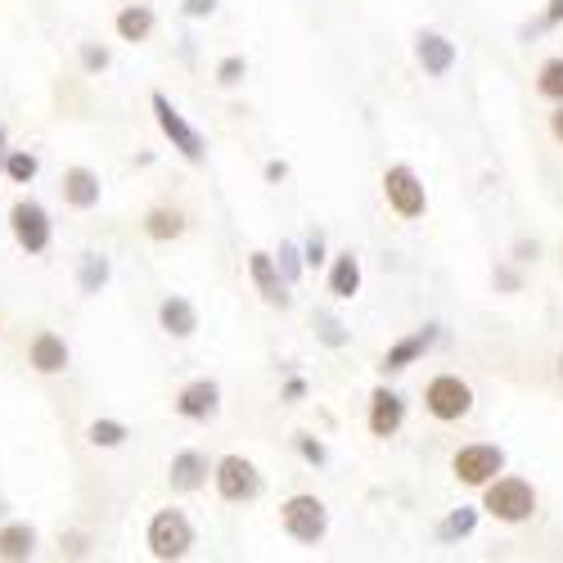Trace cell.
<instances>
[{"label":"cell","instance_id":"cell-1","mask_svg":"<svg viewBox=\"0 0 563 563\" xmlns=\"http://www.w3.org/2000/svg\"><path fill=\"white\" fill-rule=\"evenodd\" d=\"M483 509L500 523H523L537 514V492L523 478H492L487 496H483Z\"/></svg>","mask_w":563,"mask_h":563},{"label":"cell","instance_id":"cell-2","mask_svg":"<svg viewBox=\"0 0 563 563\" xmlns=\"http://www.w3.org/2000/svg\"><path fill=\"white\" fill-rule=\"evenodd\" d=\"M145 541H150V554L163 559V563L185 559V554H190V545H195V523L185 519L180 509H158L154 519H150Z\"/></svg>","mask_w":563,"mask_h":563},{"label":"cell","instance_id":"cell-3","mask_svg":"<svg viewBox=\"0 0 563 563\" xmlns=\"http://www.w3.org/2000/svg\"><path fill=\"white\" fill-rule=\"evenodd\" d=\"M154 118H158V126H163V135L172 140V150L185 158V163H203L208 158V140H203V131H195L190 122H185V113L163 96V90H154Z\"/></svg>","mask_w":563,"mask_h":563},{"label":"cell","instance_id":"cell-4","mask_svg":"<svg viewBox=\"0 0 563 563\" xmlns=\"http://www.w3.org/2000/svg\"><path fill=\"white\" fill-rule=\"evenodd\" d=\"M279 519H285V532L298 545H316V541H324V532H330V509H324V500H316V496H289L279 505Z\"/></svg>","mask_w":563,"mask_h":563},{"label":"cell","instance_id":"cell-5","mask_svg":"<svg viewBox=\"0 0 563 563\" xmlns=\"http://www.w3.org/2000/svg\"><path fill=\"white\" fill-rule=\"evenodd\" d=\"M212 483H217V496L230 500V505L257 500V496H262V474H257V464L244 460V455H225V460H217Z\"/></svg>","mask_w":563,"mask_h":563},{"label":"cell","instance_id":"cell-6","mask_svg":"<svg viewBox=\"0 0 563 563\" xmlns=\"http://www.w3.org/2000/svg\"><path fill=\"white\" fill-rule=\"evenodd\" d=\"M10 230H14V240H19V249H23L27 257H36V253L51 249V234H55L51 212H45L36 199H19V203L10 208Z\"/></svg>","mask_w":563,"mask_h":563},{"label":"cell","instance_id":"cell-7","mask_svg":"<svg viewBox=\"0 0 563 563\" xmlns=\"http://www.w3.org/2000/svg\"><path fill=\"white\" fill-rule=\"evenodd\" d=\"M451 468H455V478H460L464 487H487V483L500 474V468H505V451L492 446V442L460 446L455 460H451Z\"/></svg>","mask_w":563,"mask_h":563},{"label":"cell","instance_id":"cell-8","mask_svg":"<svg viewBox=\"0 0 563 563\" xmlns=\"http://www.w3.org/2000/svg\"><path fill=\"white\" fill-rule=\"evenodd\" d=\"M424 401H429L433 419L455 424V419H464L468 410H474V388H468L464 379H455V374H438V379L429 384V393H424Z\"/></svg>","mask_w":563,"mask_h":563},{"label":"cell","instance_id":"cell-9","mask_svg":"<svg viewBox=\"0 0 563 563\" xmlns=\"http://www.w3.org/2000/svg\"><path fill=\"white\" fill-rule=\"evenodd\" d=\"M384 195H388L393 212H397V217H406V221L424 217V208H429L424 185H419V176H415L406 163H397V167H388V172H384Z\"/></svg>","mask_w":563,"mask_h":563},{"label":"cell","instance_id":"cell-10","mask_svg":"<svg viewBox=\"0 0 563 563\" xmlns=\"http://www.w3.org/2000/svg\"><path fill=\"white\" fill-rule=\"evenodd\" d=\"M249 275H253V285H257V294H262L266 307L285 311V307L294 302V298H289V279L279 275V266H275L271 253H249Z\"/></svg>","mask_w":563,"mask_h":563},{"label":"cell","instance_id":"cell-11","mask_svg":"<svg viewBox=\"0 0 563 563\" xmlns=\"http://www.w3.org/2000/svg\"><path fill=\"white\" fill-rule=\"evenodd\" d=\"M217 410H221V388H217V379H195V384H185L180 397H176V415H180V419H195V424H208Z\"/></svg>","mask_w":563,"mask_h":563},{"label":"cell","instance_id":"cell-12","mask_svg":"<svg viewBox=\"0 0 563 563\" xmlns=\"http://www.w3.org/2000/svg\"><path fill=\"white\" fill-rule=\"evenodd\" d=\"M208 474H212V464H208V455H203V451H180V455H172L167 483H172V492L190 496V492H199V487L208 483Z\"/></svg>","mask_w":563,"mask_h":563},{"label":"cell","instance_id":"cell-13","mask_svg":"<svg viewBox=\"0 0 563 563\" xmlns=\"http://www.w3.org/2000/svg\"><path fill=\"white\" fill-rule=\"evenodd\" d=\"M401 424H406V401L397 393H388V388H374V397H369V433L374 438H393Z\"/></svg>","mask_w":563,"mask_h":563},{"label":"cell","instance_id":"cell-14","mask_svg":"<svg viewBox=\"0 0 563 563\" xmlns=\"http://www.w3.org/2000/svg\"><path fill=\"white\" fill-rule=\"evenodd\" d=\"M415 59L424 64L429 77H446L455 68V45L442 32H419L415 36Z\"/></svg>","mask_w":563,"mask_h":563},{"label":"cell","instance_id":"cell-15","mask_svg":"<svg viewBox=\"0 0 563 563\" xmlns=\"http://www.w3.org/2000/svg\"><path fill=\"white\" fill-rule=\"evenodd\" d=\"M27 361H32V369L36 374H64L68 369V361H73V352H68V343L59 339V334H36L32 339V347H27Z\"/></svg>","mask_w":563,"mask_h":563},{"label":"cell","instance_id":"cell-16","mask_svg":"<svg viewBox=\"0 0 563 563\" xmlns=\"http://www.w3.org/2000/svg\"><path fill=\"white\" fill-rule=\"evenodd\" d=\"M433 343H438V324H424V330L406 334L401 343H393V347H388V356H384V369H388V374H401L406 365H415L419 356H424Z\"/></svg>","mask_w":563,"mask_h":563},{"label":"cell","instance_id":"cell-17","mask_svg":"<svg viewBox=\"0 0 563 563\" xmlns=\"http://www.w3.org/2000/svg\"><path fill=\"white\" fill-rule=\"evenodd\" d=\"M100 195H104V185H100V176L90 172V167H68L64 172V199L73 203V208H96L100 203Z\"/></svg>","mask_w":563,"mask_h":563},{"label":"cell","instance_id":"cell-18","mask_svg":"<svg viewBox=\"0 0 563 563\" xmlns=\"http://www.w3.org/2000/svg\"><path fill=\"white\" fill-rule=\"evenodd\" d=\"M158 324H163V334H172V339H190L199 330V311H195V302H185V298H163Z\"/></svg>","mask_w":563,"mask_h":563},{"label":"cell","instance_id":"cell-19","mask_svg":"<svg viewBox=\"0 0 563 563\" xmlns=\"http://www.w3.org/2000/svg\"><path fill=\"white\" fill-rule=\"evenodd\" d=\"M330 294H334L339 302H347V298H356V294H361V262H356V253H339V257H334V271H330Z\"/></svg>","mask_w":563,"mask_h":563},{"label":"cell","instance_id":"cell-20","mask_svg":"<svg viewBox=\"0 0 563 563\" xmlns=\"http://www.w3.org/2000/svg\"><path fill=\"white\" fill-rule=\"evenodd\" d=\"M36 554V532L27 523H5L0 528V559L5 563H23Z\"/></svg>","mask_w":563,"mask_h":563},{"label":"cell","instance_id":"cell-21","mask_svg":"<svg viewBox=\"0 0 563 563\" xmlns=\"http://www.w3.org/2000/svg\"><path fill=\"white\" fill-rule=\"evenodd\" d=\"M109 275H113V266H109L104 253H81V266H77V285H81V294H100V289L109 285Z\"/></svg>","mask_w":563,"mask_h":563},{"label":"cell","instance_id":"cell-22","mask_svg":"<svg viewBox=\"0 0 563 563\" xmlns=\"http://www.w3.org/2000/svg\"><path fill=\"white\" fill-rule=\"evenodd\" d=\"M113 27H118V36H122V41H131V45H135V41H145V36L154 32V10H150V5H126V10L118 14V23H113Z\"/></svg>","mask_w":563,"mask_h":563},{"label":"cell","instance_id":"cell-23","mask_svg":"<svg viewBox=\"0 0 563 563\" xmlns=\"http://www.w3.org/2000/svg\"><path fill=\"white\" fill-rule=\"evenodd\" d=\"M180 230H185V217L176 208H154L145 217V234H150V240H176Z\"/></svg>","mask_w":563,"mask_h":563},{"label":"cell","instance_id":"cell-24","mask_svg":"<svg viewBox=\"0 0 563 563\" xmlns=\"http://www.w3.org/2000/svg\"><path fill=\"white\" fill-rule=\"evenodd\" d=\"M86 438H90V446L113 451V446H122V442L131 438V429H126V424H118V419H96V424L86 429Z\"/></svg>","mask_w":563,"mask_h":563},{"label":"cell","instance_id":"cell-25","mask_svg":"<svg viewBox=\"0 0 563 563\" xmlns=\"http://www.w3.org/2000/svg\"><path fill=\"white\" fill-rule=\"evenodd\" d=\"M36 172H41L36 154H27V150H10V154H5V172H0V176H10L14 185H32Z\"/></svg>","mask_w":563,"mask_h":563},{"label":"cell","instance_id":"cell-26","mask_svg":"<svg viewBox=\"0 0 563 563\" xmlns=\"http://www.w3.org/2000/svg\"><path fill=\"white\" fill-rule=\"evenodd\" d=\"M478 528V509H468V505H460L455 514H451V519L438 528V537L442 541H455V537H468V532H474Z\"/></svg>","mask_w":563,"mask_h":563},{"label":"cell","instance_id":"cell-27","mask_svg":"<svg viewBox=\"0 0 563 563\" xmlns=\"http://www.w3.org/2000/svg\"><path fill=\"white\" fill-rule=\"evenodd\" d=\"M537 90L545 100H559L563 104V59H550L545 68H541V77H537Z\"/></svg>","mask_w":563,"mask_h":563},{"label":"cell","instance_id":"cell-28","mask_svg":"<svg viewBox=\"0 0 563 563\" xmlns=\"http://www.w3.org/2000/svg\"><path fill=\"white\" fill-rule=\"evenodd\" d=\"M244 73H249V64H244L240 55H230V59H221V64H217V81H221V86H240V81H244Z\"/></svg>","mask_w":563,"mask_h":563},{"label":"cell","instance_id":"cell-29","mask_svg":"<svg viewBox=\"0 0 563 563\" xmlns=\"http://www.w3.org/2000/svg\"><path fill=\"white\" fill-rule=\"evenodd\" d=\"M275 266H279V275H285V279H289V285H294V279L302 275V262H298V249H294V244H279V257H275Z\"/></svg>","mask_w":563,"mask_h":563},{"label":"cell","instance_id":"cell-30","mask_svg":"<svg viewBox=\"0 0 563 563\" xmlns=\"http://www.w3.org/2000/svg\"><path fill=\"white\" fill-rule=\"evenodd\" d=\"M113 64V55L104 51V45H81V68L86 73H104Z\"/></svg>","mask_w":563,"mask_h":563},{"label":"cell","instance_id":"cell-31","mask_svg":"<svg viewBox=\"0 0 563 563\" xmlns=\"http://www.w3.org/2000/svg\"><path fill=\"white\" fill-rule=\"evenodd\" d=\"M320 334H324V343H330V347H343V343H347L343 324H339V320H330V316H320Z\"/></svg>","mask_w":563,"mask_h":563},{"label":"cell","instance_id":"cell-32","mask_svg":"<svg viewBox=\"0 0 563 563\" xmlns=\"http://www.w3.org/2000/svg\"><path fill=\"white\" fill-rule=\"evenodd\" d=\"M298 451H302V460H307V464H324V446H320L316 438L298 433Z\"/></svg>","mask_w":563,"mask_h":563},{"label":"cell","instance_id":"cell-33","mask_svg":"<svg viewBox=\"0 0 563 563\" xmlns=\"http://www.w3.org/2000/svg\"><path fill=\"white\" fill-rule=\"evenodd\" d=\"M180 10H185V19H208L217 10V0H185Z\"/></svg>","mask_w":563,"mask_h":563},{"label":"cell","instance_id":"cell-34","mask_svg":"<svg viewBox=\"0 0 563 563\" xmlns=\"http://www.w3.org/2000/svg\"><path fill=\"white\" fill-rule=\"evenodd\" d=\"M59 554L81 559V554H86V537H64V541H59Z\"/></svg>","mask_w":563,"mask_h":563},{"label":"cell","instance_id":"cell-35","mask_svg":"<svg viewBox=\"0 0 563 563\" xmlns=\"http://www.w3.org/2000/svg\"><path fill=\"white\" fill-rule=\"evenodd\" d=\"M320 262H324V240L316 234V240L307 244V266H320Z\"/></svg>","mask_w":563,"mask_h":563},{"label":"cell","instance_id":"cell-36","mask_svg":"<svg viewBox=\"0 0 563 563\" xmlns=\"http://www.w3.org/2000/svg\"><path fill=\"white\" fill-rule=\"evenodd\" d=\"M302 397H307V384L302 379H289L285 384V401H302Z\"/></svg>","mask_w":563,"mask_h":563},{"label":"cell","instance_id":"cell-37","mask_svg":"<svg viewBox=\"0 0 563 563\" xmlns=\"http://www.w3.org/2000/svg\"><path fill=\"white\" fill-rule=\"evenodd\" d=\"M545 23H550V27H559V23H563V0H550V10H545Z\"/></svg>","mask_w":563,"mask_h":563},{"label":"cell","instance_id":"cell-38","mask_svg":"<svg viewBox=\"0 0 563 563\" xmlns=\"http://www.w3.org/2000/svg\"><path fill=\"white\" fill-rule=\"evenodd\" d=\"M285 176H289L285 163H266V180H285Z\"/></svg>","mask_w":563,"mask_h":563},{"label":"cell","instance_id":"cell-39","mask_svg":"<svg viewBox=\"0 0 563 563\" xmlns=\"http://www.w3.org/2000/svg\"><path fill=\"white\" fill-rule=\"evenodd\" d=\"M550 131H554V140H559V145H563V109L550 118Z\"/></svg>","mask_w":563,"mask_h":563},{"label":"cell","instance_id":"cell-40","mask_svg":"<svg viewBox=\"0 0 563 563\" xmlns=\"http://www.w3.org/2000/svg\"><path fill=\"white\" fill-rule=\"evenodd\" d=\"M5 154H10V140H5V131H0V172H5Z\"/></svg>","mask_w":563,"mask_h":563},{"label":"cell","instance_id":"cell-41","mask_svg":"<svg viewBox=\"0 0 563 563\" xmlns=\"http://www.w3.org/2000/svg\"><path fill=\"white\" fill-rule=\"evenodd\" d=\"M559 374H563V361H559Z\"/></svg>","mask_w":563,"mask_h":563}]
</instances>
